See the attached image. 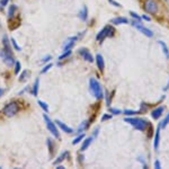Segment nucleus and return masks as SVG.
I'll return each instance as SVG.
<instances>
[{
    "instance_id": "1",
    "label": "nucleus",
    "mask_w": 169,
    "mask_h": 169,
    "mask_svg": "<svg viewBox=\"0 0 169 169\" xmlns=\"http://www.w3.org/2000/svg\"><path fill=\"white\" fill-rule=\"evenodd\" d=\"M89 90L97 99H103L104 98V91H103L101 84L95 78L89 79Z\"/></svg>"
},
{
    "instance_id": "2",
    "label": "nucleus",
    "mask_w": 169,
    "mask_h": 169,
    "mask_svg": "<svg viewBox=\"0 0 169 169\" xmlns=\"http://www.w3.org/2000/svg\"><path fill=\"white\" fill-rule=\"evenodd\" d=\"M124 122L130 123L131 125H133L135 130H139V131H144L146 127L149 126V122H148V121H146V120H142V118L125 117V118H124Z\"/></svg>"
},
{
    "instance_id": "3",
    "label": "nucleus",
    "mask_w": 169,
    "mask_h": 169,
    "mask_svg": "<svg viewBox=\"0 0 169 169\" xmlns=\"http://www.w3.org/2000/svg\"><path fill=\"white\" fill-rule=\"evenodd\" d=\"M114 34H115V29H114V27L111 26V25H107V26H105L101 31L98 32V34L96 35V39L101 43V42H103L106 37H112V36H114Z\"/></svg>"
},
{
    "instance_id": "4",
    "label": "nucleus",
    "mask_w": 169,
    "mask_h": 169,
    "mask_svg": "<svg viewBox=\"0 0 169 169\" xmlns=\"http://www.w3.org/2000/svg\"><path fill=\"white\" fill-rule=\"evenodd\" d=\"M18 111H19V105H18L17 101H14L8 103V104L3 107L2 113L8 117H13V116H15L17 113H18Z\"/></svg>"
},
{
    "instance_id": "5",
    "label": "nucleus",
    "mask_w": 169,
    "mask_h": 169,
    "mask_svg": "<svg viewBox=\"0 0 169 169\" xmlns=\"http://www.w3.org/2000/svg\"><path fill=\"white\" fill-rule=\"evenodd\" d=\"M43 118H44V121H45L46 127H47V130L51 132V134H52L56 139H60V132H59V129L56 127L54 122L47 116V114H43Z\"/></svg>"
},
{
    "instance_id": "6",
    "label": "nucleus",
    "mask_w": 169,
    "mask_h": 169,
    "mask_svg": "<svg viewBox=\"0 0 169 169\" xmlns=\"http://www.w3.org/2000/svg\"><path fill=\"white\" fill-rule=\"evenodd\" d=\"M144 10L151 15H156L159 10V5L156 0H146L144 2Z\"/></svg>"
},
{
    "instance_id": "7",
    "label": "nucleus",
    "mask_w": 169,
    "mask_h": 169,
    "mask_svg": "<svg viewBox=\"0 0 169 169\" xmlns=\"http://www.w3.org/2000/svg\"><path fill=\"white\" fill-rule=\"evenodd\" d=\"M0 58L2 59L3 62L6 63L7 65H9V67H11V65L15 64V58H14V54H11V53H7L5 50H0Z\"/></svg>"
},
{
    "instance_id": "8",
    "label": "nucleus",
    "mask_w": 169,
    "mask_h": 169,
    "mask_svg": "<svg viewBox=\"0 0 169 169\" xmlns=\"http://www.w3.org/2000/svg\"><path fill=\"white\" fill-rule=\"evenodd\" d=\"M132 25H133V26L135 27L137 29H139V31H140L142 34H144L146 37H152V36H153V32H152V31H151V29H149V28H146V27H144L142 24L140 23V22H138V20H137V22H133V24H132Z\"/></svg>"
},
{
    "instance_id": "9",
    "label": "nucleus",
    "mask_w": 169,
    "mask_h": 169,
    "mask_svg": "<svg viewBox=\"0 0 169 169\" xmlns=\"http://www.w3.org/2000/svg\"><path fill=\"white\" fill-rule=\"evenodd\" d=\"M78 53L81 56V58L84 59V61L94 62V58H93V56H91L90 51H89L88 49H86V47H81V49H79Z\"/></svg>"
},
{
    "instance_id": "10",
    "label": "nucleus",
    "mask_w": 169,
    "mask_h": 169,
    "mask_svg": "<svg viewBox=\"0 0 169 169\" xmlns=\"http://www.w3.org/2000/svg\"><path fill=\"white\" fill-rule=\"evenodd\" d=\"M79 39V36H72V37H69L67 41H65L64 43H63V46H62V49H63V51H65V50H70L72 49V46L75 45L76 42Z\"/></svg>"
},
{
    "instance_id": "11",
    "label": "nucleus",
    "mask_w": 169,
    "mask_h": 169,
    "mask_svg": "<svg viewBox=\"0 0 169 169\" xmlns=\"http://www.w3.org/2000/svg\"><path fill=\"white\" fill-rule=\"evenodd\" d=\"M56 124L58 125L60 129H61L63 132H65V133H68V134H71V133H73L75 131H73V129L72 127H70V126H68L67 124H64L63 122H61L60 120H56Z\"/></svg>"
},
{
    "instance_id": "12",
    "label": "nucleus",
    "mask_w": 169,
    "mask_h": 169,
    "mask_svg": "<svg viewBox=\"0 0 169 169\" xmlns=\"http://www.w3.org/2000/svg\"><path fill=\"white\" fill-rule=\"evenodd\" d=\"M163 111H165V107H163V106H160V107L155 108V109L151 112V117H152L153 120H158V118L161 117Z\"/></svg>"
},
{
    "instance_id": "13",
    "label": "nucleus",
    "mask_w": 169,
    "mask_h": 169,
    "mask_svg": "<svg viewBox=\"0 0 169 169\" xmlns=\"http://www.w3.org/2000/svg\"><path fill=\"white\" fill-rule=\"evenodd\" d=\"M111 24H113V25H125V24H129V19L126 17H115V18L111 19Z\"/></svg>"
},
{
    "instance_id": "14",
    "label": "nucleus",
    "mask_w": 169,
    "mask_h": 169,
    "mask_svg": "<svg viewBox=\"0 0 169 169\" xmlns=\"http://www.w3.org/2000/svg\"><path fill=\"white\" fill-rule=\"evenodd\" d=\"M159 142H160V126H158V129L156 130L155 138H153V146H155L156 151H158V149H159Z\"/></svg>"
},
{
    "instance_id": "15",
    "label": "nucleus",
    "mask_w": 169,
    "mask_h": 169,
    "mask_svg": "<svg viewBox=\"0 0 169 169\" xmlns=\"http://www.w3.org/2000/svg\"><path fill=\"white\" fill-rule=\"evenodd\" d=\"M2 45H3L2 49L5 50L7 53H11V54H13V51H11V46H10V44H9V39H8V36H7V35L3 36Z\"/></svg>"
},
{
    "instance_id": "16",
    "label": "nucleus",
    "mask_w": 169,
    "mask_h": 169,
    "mask_svg": "<svg viewBox=\"0 0 169 169\" xmlns=\"http://www.w3.org/2000/svg\"><path fill=\"white\" fill-rule=\"evenodd\" d=\"M96 63H97V67L101 71H104L105 69V62H104V58L101 54H97L96 56Z\"/></svg>"
},
{
    "instance_id": "17",
    "label": "nucleus",
    "mask_w": 169,
    "mask_h": 169,
    "mask_svg": "<svg viewBox=\"0 0 169 169\" xmlns=\"http://www.w3.org/2000/svg\"><path fill=\"white\" fill-rule=\"evenodd\" d=\"M17 6L16 5H10L9 6V9H8V18L9 19H14L16 17V14H17Z\"/></svg>"
},
{
    "instance_id": "18",
    "label": "nucleus",
    "mask_w": 169,
    "mask_h": 169,
    "mask_svg": "<svg viewBox=\"0 0 169 169\" xmlns=\"http://www.w3.org/2000/svg\"><path fill=\"white\" fill-rule=\"evenodd\" d=\"M79 18L82 20V22H86L88 19V8L87 6H84L82 9L79 11Z\"/></svg>"
},
{
    "instance_id": "19",
    "label": "nucleus",
    "mask_w": 169,
    "mask_h": 169,
    "mask_svg": "<svg viewBox=\"0 0 169 169\" xmlns=\"http://www.w3.org/2000/svg\"><path fill=\"white\" fill-rule=\"evenodd\" d=\"M93 140H94V137H89L87 138V139H84V143H82V146H81V151H86V150L89 148V146L91 144V142H93Z\"/></svg>"
},
{
    "instance_id": "20",
    "label": "nucleus",
    "mask_w": 169,
    "mask_h": 169,
    "mask_svg": "<svg viewBox=\"0 0 169 169\" xmlns=\"http://www.w3.org/2000/svg\"><path fill=\"white\" fill-rule=\"evenodd\" d=\"M89 125H90V122H89V120H88V121H84V122H82V123L78 126V129H77V132L80 134L81 132H84V130H87L88 127H89Z\"/></svg>"
},
{
    "instance_id": "21",
    "label": "nucleus",
    "mask_w": 169,
    "mask_h": 169,
    "mask_svg": "<svg viewBox=\"0 0 169 169\" xmlns=\"http://www.w3.org/2000/svg\"><path fill=\"white\" fill-rule=\"evenodd\" d=\"M68 156H69V152L67 151V150H65V151H63V152H62L61 155L58 157V159L54 160V163H54V165L56 166V165H59V163H61L64 159H67V157H68Z\"/></svg>"
},
{
    "instance_id": "22",
    "label": "nucleus",
    "mask_w": 169,
    "mask_h": 169,
    "mask_svg": "<svg viewBox=\"0 0 169 169\" xmlns=\"http://www.w3.org/2000/svg\"><path fill=\"white\" fill-rule=\"evenodd\" d=\"M47 148H49V151H50V156L52 157L53 153L56 152V146H54V142H53L52 139H47Z\"/></svg>"
},
{
    "instance_id": "23",
    "label": "nucleus",
    "mask_w": 169,
    "mask_h": 169,
    "mask_svg": "<svg viewBox=\"0 0 169 169\" xmlns=\"http://www.w3.org/2000/svg\"><path fill=\"white\" fill-rule=\"evenodd\" d=\"M158 44L161 46V49H163V53H165L166 58L169 59V49H168V46L166 45V43L163 42V41H158Z\"/></svg>"
},
{
    "instance_id": "24",
    "label": "nucleus",
    "mask_w": 169,
    "mask_h": 169,
    "mask_svg": "<svg viewBox=\"0 0 169 169\" xmlns=\"http://www.w3.org/2000/svg\"><path fill=\"white\" fill-rule=\"evenodd\" d=\"M39 79L36 78L35 82H34V86H33V89H32L33 96H37V94H39Z\"/></svg>"
},
{
    "instance_id": "25",
    "label": "nucleus",
    "mask_w": 169,
    "mask_h": 169,
    "mask_svg": "<svg viewBox=\"0 0 169 169\" xmlns=\"http://www.w3.org/2000/svg\"><path fill=\"white\" fill-rule=\"evenodd\" d=\"M71 53H72L71 49H70V50H65L64 52H63V53L61 54V56H59V60H60V61H62V60H64V59L69 58V56H71Z\"/></svg>"
},
{
    "instance_id": "26",
    "label": "nucleus",
    "mask_w": 169,
    "mask_h": 169,
    "mask_svg": "<svg viewBox=\"0 0 169 169\" xmlns=\"http://www.w3.org/2000/svg\"><path fill=\"white\" fill-rule=\"evenodd\" d=\"M29 71H27V70H25V71H23L22 72V75L19 76V81H22V82H24V81H26L27 80V78L29 77Z\"/></svg>"
},
{
    "instance_id": "27",
    "label": "nucleus",
    "mask_w": 169,
    "mask_h": 169,
    "mask_svg": "<svg viewBox=\"0 0 169 169\" xmlns=\"http://www.w3.org/2000/svg\"><path fill=\"white\" fill-rule=\"evenodd\" d=\"M39 105L41 106V108H42L43 111L45 112V113H49L50 112V108H49V105L46 104L45 101H39Z\"/></svg>"
},
{
    "instance_id": "28",
    "label": "nucleus",
    "mask_w": 169,
    "mask_h": 169,
    "mask_svg": "<svg viewBox=\"0 0 169 169\" xmlns=\"http://www.w3.org/2000/svg\"><path fill=\"white\" fill-rule=\"evenodd\" d=\"M168 124H169V113L167 114V116L163 120V122L159 124V126H160V129H165V127H166Z\"/></svg>"
},
{
    "instance_id": "29",
    "label": "nucleus",
    "mask_w": 169,
    "mask_h": 169,
    "mask_svg": "<svg viewBox=\"0 0 169 169\" xmlns=\"http://www.w3.org/2000/svg\"><path fill=\"white\" fill-rule=\"evenodd\" d=\"M84 134L80 133V134L78 135V137H77V138L75 139V140H73V142H72V143H73V144H78V143L81 142V141L84 140Z\"/></svg>"
},
{
    "instance_id": "30",
    "label": "nucleus",
    "mask_w": 169,
    "mask_h": 169,
    "mask_svg": "<svg viewBox=\"0 0 169 169\" xmlns=\"http://www.w3.org/2000/svg\"><path fill=\"white\" fill-rule=\"evenodd\" d=\"M114 93H115V91H112L111 94H109L108 91L106 93V96H107V97H106V103H107V106H109V105H111V101H112V98H113Z\"/></svg>"
},
{
    "instance_id": "31",
    "label": "nucleus",
    "mask_w": 169,
    "mask_h": 169,
    "mask_svg": "<svg viewBox=\"0 0 169 169\" xmlns=\"http://www.w3.org/2000/svg\"><path fill=\"white\" fill-rule=\"evenodd\" d=\"M124 115H129V116H132V115H137V114H140L139 111H130V109H125L123 112Z\"/></svg>"
},
{
    "instance_id": "32",
    "label": "nucleus",
    "mask_w": 169,
    "mask_h": 169,
    "mask_svg": "<svg viewBox=\"0 0 169 169\" xmlns=\"http://www.w3.org/2000/svg\"><path fill=\"white\" fill-rule=\"evenodd\" d=\"M10 42H11V44H13V46H14V49L16 50V51H22V47L17 44L16 41H15V39H10Z\"/></svg>"
},
{
    "instance_id": "33",
    "label": "nucleus",
    "mask_w": 169,
    "mask_h": 169,
    "mask_svg": "<svg viewBox=\"0 0 169 169\" xmlns=\"http://www.w3.org/2000/svg\"><path fill=\"white\" fill-rule=\"evenodd\" d=\"M22 70V64H20V62H15V73L18 75V72H20Z\"/></svg>"
},
{
    "instance_id": "34",
    "label": "nucleus",
    "mask_w": 169,
    "mask_h": 169,
    "mask_svg": "<svg viewBox=\"0 0 169 169\" xmlns=\"http://www.w3.org/2000/svg\"><path fill=\"white\" fill-rule=\"evenodd\" d=\"M109 113L112 115H120V114H122V111L117 109V108H109Z\"/></svg>"
},
{
    "instance_id": "35",
    "label": "nucleus",
    "mask_w": 169,
    "mask_h": 169,
    "mask_svg": "<svg viewBox=\"0 0 169 169\" xmlns=\"http://www.w3.org/2000/svg\"><path fill=\"white\" fill-rule=\"evenodd\" d=\"M130 15H131L132 17H133L134 19H137L138 22H141V19H142V18H141V17L139 16V15H138L137 13H134V11H130Z\"/></svg>"
},
{
    "instance_id": "36",
    "label": "nucleus",
    "mask_w": 169,
    "mask_h": 169,
    "mask_svg": "<svg viewBox=\"0 0 169 169\" xmlns=\"http://www.w3.org/2000/svg\"><path fill=\"white\" fill-rule=\"evenodd\" d=\"M52 68V64H51V63H49V64H46L45 67H44V68L42 69V70H41V73H45V72H47L50 70V69Z\"/></svg>"
},
{
    "instance_id": "37",
    "label": "nucleus",
    "mask_w": 169,
    "mask_h": 169,
    "mask_svg": "<svg viewBox=\"0 0 169 169\" xmlns=\"http://www.w3.org/2000/svg\"><path fill=\"white\" fill-rule=\"evenodd\" d=\"M148 111V105L146 104H141V108L139 109V113H146V112Z\"/></svg>"
},
{
    "instance_id": "38",
    "label": "nucleus",
    "mask_w": 169,
    "mask_h": 169,
    "mask_svg": "<svg viewBox=\"0 0 169 169\" xmlns=\"http://www.w3.org/2000/svg\"><path fill=\"white\" fill-rule=\"evenodd\" d=\"M152 137H153V127H152V125L149 123V133H148V138L151 139Z\"/></svg>"
},
{
    "instance_id": "39",
    "label": "nucleus",
    "mask_w": 169,
    "mask_h": 169,
    "mask_svg": "<svg viewBox=\"0 0 169 169\" xmlns=\"http://www.w3.org/2000/svg\"><path fill=\"white\" fill-rule=\"evenodd\" d=\"M111 118H112V114H104L103 117H101V122L107 121V120H111Z\"/></svg>"
},
{
    "instance_id": "40",
    "label": "nucleus",
    "mask_w": 169,
    "mask_h": 169,
    "mask_svg": "<svg viewBox=\"0 0 169 169\" xmlns=\"http://www.w3.org/2000/svg\"><path fill=\"white\" fill-rule=\"evenodd\" d=\"M9 1L10 0H0V7H1V8H5V7L9 3Z\"/></svg>"
},
{
    "instance_id": "41",
    "label": "nucleus",
    "mask_w": 169,
    "mask_h": 169,
    "mask_svg": "<svg viewBox=\"0 0 169 169\" xmlns=\"http://www.w3.org/2000/svg\"><path fill=\"white\" fill-rule=\"evenodd\" d=\"M51 60H52V56H46L45 58L42 59V63H49Z\"/></svg>"
},
{
    "instance_id": "42",
    "label": "nucleus",
    "mask_w": 169,
    "mask_h": 169,
    "mask_svg": "<svg viewBox=\"0 0 169 169\" xmlns=\"http://www.w3.org/2000/svg\"><path fill=\"white\" fill-rule=\"evenodd\" d=\"M109 2L113 5V6H115V7H122L121 6V3H118V2H116V1H114V0H108Z\"/></svg>"
},
{
    "instance_id": "43",
    "label": "nucleus",
    "mask_w": 169,
    "mask_h": 169,
    "mask_svg": "<svg viewBox=\"0 0 169 169\" xmlns=\"http://www.w3.org/2000/svg\"><path fill=\"white\" fill-rule=\"evenodd\" d=\"M155 168H156V169H160V168H161L159 160H156V161H155Z\"/></svg>"
},
{
    "instance_id": "44",
    "label": "nucleus",
    "mask_w": 169,
    "mask_h": 169,
    "mask_svg": "<svg viewBox=\"0 0 169 169\" xmlns=\"http://www.w3.org/2000/svg\"><path fill=\"white\" fill-rule=\"evenodd\" d=\"M98 131H99V127H96V129H95V131H94V134H93V137H94V138L97 137V134L99 133Z\"/></svg>"
},
{
    "instance_id": "45",
    "label": "nucleus",
    "mask_w": 169,
    "mask_h": 169,
    "mask_svg": "<svg viewBox=\"0 0 169 169\" xmlns=\"http://www.w3.org/2000/svg\"><path fill=\"white\" fill-rule=\"evenodd\" d=\"M141 18H142V19H144V20H146V22H150V17H148L146 16V15H142V16H141Z\"/></svg>"
},
{
    "instance_id": "46",
    "label": "nucleus",
    "mask_w": 169,
    "mask_h": 169,
    "mask_svg": "<svg viewBox=\"0 0 169 169\" xmlns=\"http://www.w3.org/2000/svg\"><path fill=\"white\" fill-rule=\"evenodd\" d=\"M82 161H84V156L79 155V163H82Z\"/></svg>"
},
{
    "instance_id": "47",
    "label": "nucleus",
    "mask_w": 169,
    "mask_h": 169,
    "mask_svg": "<svg viewBox=\"0 0 169 169\" xmlns=\"http://www.w3.org/2000/svg\"><path fill=\"white\" fill-rule=\"evenodd\" d=\"M5 94V89H2V88H0V97L2 96V95Z\"/></svg>"
},
{
    "instance_id": "48",
    "label": "nucleus",
    "mask_w": 169,
    "mask_h": 169,
    "mask_svg": "<svg viewBox=\"0 0 169 169\" xmlns=\"http://www.w3.org/2000/svg\"><path fill=\"white\" fill-rule=\"evenodd\" d=\"M169 89V81H168V84H167V86L165 88H163V90H168Z\"/></svg>"
},
{
    "instance_id": "49",
    "label": "nucleus",
    "mask_w": 169,
    "mask_h": 169,
    "mask_svg": "<svg viewBox=\"0 0 169 169\" xmlns=\"http://www.w3.org/2000/svg\"><path fill=\"white\" fill-rule=\"evenodd\" d=\"M0 26H1V24H0Z\"/></svg>"
},
{
    "instance_id": "50",
    "label": "nucleus",
    "mask_w": 169,
    "mask_h": 169,
    "mask_svg": "<svg viewBox=\"0 0 169 169\" xmlns=\"http://www.w3.org/2000/svg\"><path fill=\"white\" fill-rule=\"evenodd\" d=\"M0 168H1V167H0Z\"/></svg>"
}]
</instances>
